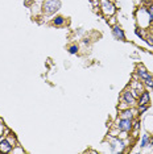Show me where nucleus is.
<instances>
[{
	"label": "nucleus",
	"mask_w": 153,
	"mask_h": 154,
	"mask_svg": "<svg viewBox=\"0 0 153 154\" xmlns=\"http://www.w3.org/2000/svg\"><path fill=\"white\" fill-rule=\"evenodd\" d=\"M99 9L106 17L114 16L116 12V7L114 5V3L108 2V0H99Z\"/></svg>",
	"instance_id": "1"
},
{
	"label": "nucleus",
	"mask_w": 153,
	"mask_h": 154,
	"mask_svg": "<svg viewBox=\"0 0 153 154\" xmlns=\"http://www.w3.org/2000/svg\"><path fill=\"white\" fill-rule=\"evenodd\" d=\"M61 2L60 0H46L42 5V11L45 15H53L60 9Z\"/></svg>",
	"instance_id": "2"
},
{
	"label": "nucleus",
	"mask_w": 153,
	"mask_h": 154,
	"mask_svg": "<svg viewBox=\"0 0 153 154\" xmlns=\"http://www.w3.org/2000/svg\"><path fill=\"white\" fill-rule=\"evenodd\" d=\"M136 72H137L139 78L144 82V85H147L148 87H152L153 88V78H152V75L149 74L147 70L142 67V66H137V71Z\"/></svg>",
	"instance_id": "3"
},
{
	"label": "nucleus",
	"mask_w": 153,
	"mask_h": 154,
	"mask_svg": "<svg viewBox=\"0 0 153 154\" xmlns=\"http://www.w3.org/2000/svg\"><path fill=\"white\" fill-rule=\"evenodd\" d=\"M116 128L119 129L120 132L128 133L132 131V119H119L116 122Z\"/></svg>",
	"instance_id": "4"
},
{
	"label": "nucleus",
	"mask_w": 153,
	"mask_h": 154,
	"mask_svg": "<svg viewBox=\"0 0 153 154\" xmlns=\"http://www.w3.org/2000/svg\"><path fill=\"white\" fill-rule=\"evenodd\" d=\"M121 97H123L124 103H127L130 107L133 106V104L136 103V97H135V95L132 94L131 90H126V91H124V92H123V96H121Z\"/></svg>",
	"instance_id": "5"
},
{
	"label": "nucleus",
	"mask_w": 153,
	"mask_h": 154,
	"mask_svg": "<svg viewBox=\"0 0 153 154\" xmlns=\"http://www.w3.org/2000/svg\"><path fill=\"white\" fill-rule=\"evenodd\" d=\"M151 103V96H149V92L147 91H142L140 94V96H139V106H148V104Z\"/></svg>",
	"instance_id": "6"
},
{
	"label": "nucleus",
	"mask_w": 153,
	"mask_h": 154,
	"mask_svg": "<svg viewBox=\"0 0 153 154\" xmlns=\"http://www.w3.org/2000/svg\"><path fill=\"white\" fill-rule=\"evenodd\" d=\"M112 33H114L115 38H117V40H121V41H124V40H126V34H124L123 29H121L120 26H117V25H116V26H114Z\"/></svg>",
	"instance_id": "7"
},
{
	"label": "nucleus",
	"mask_w": 153,
	"mask_h": 154,
	"mask_svg": "<svg viewBox=\"0 0 153 154\" xmlns=\"http://www.w3.org/2000/svg\"><path fill=\"white\" fill-rule=\"evenodd\" d=\"M152 143H153L152 137L149 138V136H148V134H144V136H142L141 142H140V146H141V148H144V146H147V145H152Z\"/></svg>",
	"instance_id": "8"
},
{
	"label": "nucleus",
	"mask_w": 153,
	"mask_h": 154,
	"mask_svg": "<svg viewBox=\"0 0 153 154\" xmlns=\"http://www.w3.org/2000/svg\"><path fill=\"white\" fill-rule=\"evenodd\" d=\"M120 117L121 119H132V117H133V113H132V111L130 109V108H127V109L121 111Z\"/></svg>",
	"instance_id": "9"
},
{
	"label": "nucleus",
	"mask_w": 153,
	"mask_h": 154,
	"mask_svg": "<svg viewBox=\"0 0 153 154\" xmlns=\"http://www.w3.org/2000/svg\"><path fill=\"white\" fill-rule=\"evenodd\" d=\"M53 24L55 26H61V25H64L65 24V19L62 16H57V17H54L53 19Z\"/></svg>",
	"instance_id": "10"
},
{
	"label": "nucleus",
	"mask_w": 153,
	"mask_h": 154,
	"mask_svg": "<svg viewBox=\"0 0 153 154\" xmlns=\"http://www.w3.org/2000/svg\"><path fill=\"white\" fill-rule=\"evenodd\" d=\"M78 50H79L78 45H71V46L69 48V53H70V54H76V53H78Z\"/></svg>",
	"instance_id": "11"
},
{
	"label": "nucleus",
	"mask_w": 153,
	"mask_h": 154,
	"mask_svg": "<svg viewBox=\"0 0 153 154\" xmlns=\"http://www.w3.org/2000/svg\"><path fill=\"white\" fill-rule=\"evenodd\" d=\"M5 127H4V124H3L2 122V120H0V138L3 137V136H4V133H5Z\"/></svg>",
	"instance_id": "12"
},
{
	"label": "nucleus",
	"mask_w": 153,
	"mask_h": 154,
	"mask_svg": "<svg viewBox=\"0 0 153 154\" xmlns=\"http://www.w3.org/2000/svg\"><path fill=\"white\" fill-rule=\"evenodd\" d=\"M12 153H24V149H20V146L16 145V146H13Z\"/></svg>",
	"instance_id": "13"
},
{
	"label": "nucleus",
	"mask_w": 153,
	"mask_h": 154,
	"mask_svg": "<svg viewBox=\"0 0 153 154\" xmlns=\"http://www.w3.org/2000/svg\"><path fill=\"white\" fill-rule=\"evenodd\" d=\"M147 11H148L149 17H151V20H152V16H153V3H151V5L147 8Z\"/></svg>",
	"instance_id": "14"
},
{
	"label": "nucleus",
	"mask_w": 153,
	"mask_h": 154,
	"mask_svg": "<svg viewBox=\"0 0 153 154\" xmlns=\"http://www.w3.org/2000/svg\"><path fill=\"white\" fill-rule=\"evenodd\" d=\"M133 124H135V125H132V128H135V131H139V128H140V122H139V121H135Z\"/></svg>",
	"instance_id": "15"
},
{
	"label": "nucleus",
	"mask_w": 153,
	"mask_h": 154,
	"mask_svg": "<svg viewBox=\"0 0 153 154\" xmlns=\"http://www.w3.org/2000/svg\"><path fill=\"white\" fill-rule=\"evenodd\" d=\"M147 108H148V106H139V112H144V111H147Z\"/></svg>",
	"instance_id": "16"
},
{
	"label": "nucleus",
	"mask_w": 153,
	"mask_h": 154,
	"mask_svg": "<svg viewBox=\"0 0 153 154\" xmlns=\"http://www.w3.org/2000/svg\"><path fill=\"white\" fill-rule=\"evenodd\" d=\"M144 3H152V0H142Z\"/></svg>",
	"instance_id": "17"
},
{
	"label": "nucleus",
	"mask_w": 153,
	"mask_h": 154,
	"mask_svg": "<svg viewBox=\"0 0 153 154\" xmlns=\"http://www.w3.org/2000/svg\"><path fill=\"white\" fill-rule=\"evenodd\" d=\"M151 24H153V20H152V21H151Z\"/></svg>",
	"instance_id": "18"
},
{
	"label": "nucleus",
	"mask_w": 153,
	"mask_h": 154,
	"mask_svg": "<svg viewBox=\"0 0 153 154\" xmlns=\"http://www.w3.org/2000/svg\"><path fill=\"white\" fill-rule=\"evenodd\" d=\"M152 20H153V16H152Z\"/></svg>",
	"instance_id": "19"
}]
</instances>
